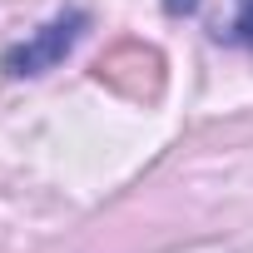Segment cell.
Listing matches in <instances>:
<instances>
[{
	"mask_svg": "<svg viewBox=\"0 0 253 253\" xmlns=\"http://www.w3.org/2000/svg\"><path fill=\"white\" fill-rule=\"evenodd\" d=\"M84 25H89V15H84V10H65V15H55V20H50V25H40L30 40H20V45H10L5 55H0V70L15 75V80H35V75L55 70V65L80 45Z\"/></svg>",
	"mask_w": 253,
	"mask_h": 253,
	"instance_id": "1",
	"label": "cell"
},
{
	"mask_svg": "<svg viewBox=\"0 0 253 253\" xmlns=\"http://www.w3.org/2000/svg\"><path fill=\"white\" fill-rule=\"evenodd\" d=\"M228 35L253 50V0H238V15H233V30H228Z\"/></svg>",
	"mask_w": 253,
	"mask_h": 253,
	"instance_id": "2",
	"label": "cell"
}]
</instances>
